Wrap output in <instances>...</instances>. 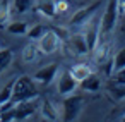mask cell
Masks as SVG:
<instances>
[{"instance_id":"obj_1","label":"cell","mask_w":125,"mask_h":122,"mask_svg":"<svg viewBox=\"0 0 125 122\" xmlns=\"http://www.w3.org/2000/svg\"><path fill=\"white\" fill-rule=\"evenodd\" d=\"M38 98V88H36V81L29 76H21L14 81V88H12V103H19V101H28V100H36Z\"/></svg>"},{"instance_id":"obj_2","label":"cell","mask_w":125,"mask_h":122,"mask_svg":"<svg viewBox=\"0 0 125 122\" xmlns=\"http://www.w3.org/2000/svg\"><path fill=\"white\" fill-rule=\"evenodd\" d=\"M118 5H116V0H108V4L104 7V12L99 19V36H106L110 35L118 21Z\"/></svg>"},{"instance_id":"obj_3","label":"cell","mask_w":125,"mask_h":122,"mask_svg":"<svg viewBox=\"0 0 125 122\" xmlns=\"http://www.w3.org/2000/svg\"><path fill=\"white\" fill-rule=\"evenodd\" d=\"M84 105V98L81 95H67L62 101V120L63 122H72L77 119Z\"/></svg>"},{"instance_id":"obj_4","label":"cell","mask_w":125,"mask_h":122,"mask_svg":"<svg viewBox=\"0 0 125 122\" xmlns=\"http://www.w3.org/2000/svg\"><path fill=\"white\" fill-rule=\"evenodd\" d=\"M60 45H62L60 38H58L52 29H48V31L38 40V48H40V52H43L45 55L55 53V52L60 48Z\"/></svg>"},{"instance_id":"obj_5","label":"cell","mask_w":125,"mask_h":122,"mask_svg":"<svg viewBox=\"0 0 125 122\" xmlns=\"http://www.w3.org/2000/svg\"><path fill=\"white\" fill-rule=\"evenodd\" d=\"M77 88H79V81H75L69 71H62L58 74V77H57V89H58L60 95H63V96L72 95Z\"/></svg>"},{"instance_id":"obj_6","label":"cell","mask_w":125,"mask_h":122,"mask_svg":"<svg viewBox=\"0 0 125 122\" xmlns=\"http://www.w3.org/2000/svg\"><path fill=\"white\" fill-rule=\"evenodd\" d=\"M57 74H58V64H48V65L41 67L40 71H36V74L33 76V79L36 83L46 86V84H50L57 77Z\"/></svg>"},{"instance_id":"obj_7","label":"cell","mask_w":125,"mask_h":122,"mask_svg":"<svg viewBox=\"0 0 125 122\" xmlns=\"http://www.w3.org/2000/svg\"><path fill=\"white\" fill-rule=\"evenodd\" d=\"M99 7V2H96V4H91V5H87V7H84V9H81V11H77L74 16H72V19H70V24L72 26H81V24H86V23H89V19L94 16V12H96V9Z\"/></svg>"},{"instance_id":"obj_8","label":"cell","mask_w":125,"mask_h":122,"mask_svg":"<svg viewBox=\"0 0 125 122\" xmlns=\"http://www.w3.org/2000/svg\"><path fill=\"white\" fill-rule=\"evenodd\" d=\"M84 35V38H86V43H87V47H89V52H93V48L98 45V41H99V21H91L89 19V24L86 26V31L82 33Z\"/></svg>"},{"instance_id":"obj_9","label":"cell","mask_w":125,"mask_h":122,"mask_svg":"<svg viewBox=\"0 0 125 122\" xmlns=\"http://www.w3.org/2000/svg\"><path fill=\"white\" fill-rule=\"evenodd\" d=\"M16 107V120H24L28 117H31L36 110H38V103L34 100H28V101H19L14 105Z\"/></svg>"},{"instance_id":"obj_10","label":"cell","mask_w":125,"mask_h":122,"mask_svg":"<svg viewBox=\"0 0 125 122\" xmlns=\"http://www.w3.org/2000/svg\"><path fill=\"white\" fill-rule=\"evenodd\" d=\"M67 43H69L70 50H72L75 55H86V53H89V47H87V43H86V38H84V35H81V33L69 36V41H67Z\"/></svg>"},{"instance_id":"obj_11","label":"cell","mask_w":125,"mask_h":122,"mask_svg":"<svg viewBox=\"0 0 125 122\" xmlns=\"http://www.w3.org/2000/svg\"><path fill=\"white\" fill-rule=\"evenodd\" d=\"M79 88L84 89V91H89V93H96V91L101 88V79H99L94 72H91L87 77H84V79L79 83Z\"/></svg>"},{"instance_id":"obj_12","label":"cell","mask_w":125,"mask_h":122,"mask_svg":"<svg viewBox=\"0 0 125 122\" xmlns=\"http://www.w3.org/2000/svg\"><path fill=\"white\" fill-rule=\"evenodd\" d=\"M94 52V60L98 64H104L108 59H110V43H101L98 41V45L93 48Z\"/></svg>"},{"instance_id":"obj_13","label":"cell","mask_w":125,"mask_h":122,"mask_svg":"<svg viewBox=\"0 0 125 122\" xmlns=\"http://www.w3.org/2000/svg\"><path fill=\"white\" fill-rule=\"evenodd\" d=\"M69 72L72 74V77L75 79V81H82L84 77H87L93 71H91V67L87 65V64H74L70 69H69Z\"/></svg>"},{"instance_id":"obj_14","label":"cell","mask_w":125,"mask_h":122,"mask_svg":"<svg viewBox=\"0 0 125 122\" xmlns=\"http://www.w3.org/2000/svg\"><path fill=\"white\" fill-rule=\"evenodd\" d=\"M40 110H41V117H43L45 120H57V119H58L57 108H55V105H53L50 100H43Z\"/></svg>"},{"instance_id":"obj_15","label":"cell","mask_w":125,"mask_h":122,"mask_svg":"<svg viewBox=\"0 0 125 122\" xmlns=\"http://www.w3.org/2000/svg\"><path fill=\"white\" fill-rule=\"evenodd\" d=\"M38 11H40L45 17H48V19L55 17V16H57V14H55V0H40Z\"/></svg>"},{"instance_id":"obj_16","label":"cell","mask_w":125,"mask_h":122,"mask_svg":"<svg viewBox=\"0 0 125 122\" xmlns=\"http://www.w3.org/2000/svg\"><path fill=\"white\" fill-rule=\"evenodd\" d=\"M108 91L115 100H123L125 98V83H120V81L113 79L108 86Z\"/></svg>"},{"instance_id":"obj_17","label":"cell","mask_w":125,"mask_h":122,"mask_svg":"<svg viewBox=\"0 0 125 122\" xmlns=\"http://www.w3.org/2000/svg\"><path fill=\"white\" fill-rule=\"evenodd\" d=\"M33 5V0H12L10 11L16 14H26Z\"/></svg>"},{"instance_id":"obj_18","label":"cell","mask_w":125,"mask_h":122,"mask_svg":"<svg viewBox=\"0 0 125 122\" xmlns=\"http://www.w3.org/2000/svg\"><path fill=\"white\" fill-rule=\"evenodd\" d=\"M10 5H9V0H0V26H7L9 19H10Z\"/></svg>"},{"instance_id":"obj_19","label":"cell","mask_w":125,"mask_h":122,"mask_svg":"<svg viewBox=\"0 0 125 122\" xmlns=\"http://www.w3.org/2000/svg\"><path fill=\"white\" fill-rule=\"evenodd\" d=\"M38 53H40V48H38L36 45L29 43V45H26L24 50H22V60H24V62H34L36 57H38Z\"/></svg>"},{"instance_id":"obj_20","label":"cell","mask_w":125,"mask_h":122,"mask_svg":"<svg viewBox=\"0 0 125 122\" xmlns=\"http://www.w3.org/2000/svg\"><path fill=\"white\" fill-rule=\"evenodd\" d=\"M12 59H14L12 50H9V48H0V72H4V71L12 64Z\"/></svg>"},{"instance_id":"obj_21","label":"cell","mask_w":125,"mask_h":122,"mask_svg":"<svg viewBox=\"0 0 125 122\" xmlns=\"http://www.w3.org/2000/svg\"><path fill=\"white\" fill-rule=\"evenodd\" d=\"M7 31L12 35H26L28 33V24L24 21H12L7 24Z\"/></svg>"},{"instance_id":"obj_22","label":"cell","mask_w":125,"mask_h":122,"mask_svg":"<svg viewBox=\"0 0 125 122\" xmlns=\"http://www.w3.org/2000/svg\"><path fill=\"white\" fill-rule=\"evenodd\" d=\"M46 31H48V29H46L43 24H34L33 28H29V29H28V33H26V35H28V38H31L33 41H38V40L46 33Z\"/></svg>"},{"instance_id":"obj_23","label":"cell","mask_w":125,"mask_h":122,"mask_svg":"<svg viewBox=\"0 0 125 122\" xmlns=\"http://www.w3.org/2000/svg\"><path fill=\"white\" fill-rule=\"evenodd\" d=\"M111 62H113V72H116V71H120V69L125 67V47L120 48V50L115 53V57H113Z\"/></svg>"},{"instance_id":"obj_24","label":"cell","mask_w":125,"mask_h":122,"mask_svg":"<svg viewBox=\"0 0 125 122\" xmlns=\"http://www.w3.org/2000/svg\"><path fill=\"white\" fill-rule=\"evenodd\" d=\"M12 88H14V79H12L10 83H7V84L4 86V89L0 91V107L5 105L7 101H12V100H10V98H12Z\"/></svg>"},{"instance_id":"obj_25","label":"cell","mask_w":125,"mask_h":122,"mask_svg":"<svg viewBox=\"0 0 125 122\" xmlns=\"http://www.w3.org/2000/svg\"><path fill=\"white\" fill-rule=\"evenodd\" d=\"M16 120V107L0 112V122H14Z\"/></svg>"},{"instance_id":"obj_26","label":"cell","mask_w":125,"mask_h":122,"mask_svg":"<svg viewBox=\"0 0 125 122\" xmlns=\"http://www.w3.org/2000/svg\"><path fill=\"white\" fill-rule=\"evenodd\" d=\"M52 31L60 38V41H69V29H65V28H52Z\"/></svg>"},{"instance_id":"obj_27","label":"cell","mask_w":125,"mask_h":122,"mask_svg":"<svg viewBox=\"0 0 125 122\" xmlns=\"http://www.w3.org/2000/svg\"><path fill=\"white\" fill-rule=\"evenodd\" d=\"M65 11H69L67 0H55V14H63Z\"/></svg>"},{"instance_id":"obj_28","label":"cell","mask_w":125,"mask_h":122,"mask_svg":"<svg viewBox=\"0 0 125 122\" xmlns=\"http://www.w3.org/2000/svg\"><path fill=\"white\" fill-rule=\"evenodd\" d=\"M113 74H115V81L125 83V67H123V69H120V71H116V72H113Z\"/></svg>"},{"instance_id":"obj_29","label":"cell","mask_w":125,"mask_h":122,"mask_svg":"<svg viewBox=\"0 0 125 122\" xmlns=\"http://www.w3.org/2000/svg\"><path fill=\"white\" fill-rule=\"evenodd\" d=\"M118 5V16H125V0H116Z\"/></svg>"},{"instance_id":"obj_30","label":"cell","mask_w":125,"mask_h":122,"mask_svg":"<svg viewBox=\"0 0 125 122\" xmlns=\"http://www.w3.org/2000/svg\"><path fill=\"white\" fill-rule=\"evenodd\" d=\"M122 122H125V117H123V119H122Z\"/></svg>"}]
</instances>
